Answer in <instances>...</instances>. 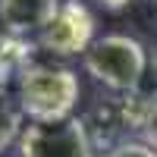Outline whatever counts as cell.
Masks as SVG:
<instances>
[{"instance_id": "6da1fadb", "label": "cell", "mask_w": 157, "mask_h": 157, "mask_svg": "<svg viewBox=\"0 0 157 157\" xmlns=\"http://www.w3.org/2000/svg\"><path fill=\"white\" fill-rule=\"evenodd\" d=\"M82 85L78 75L66 66H22L16 78V101L32 123H57L69 120L78 104Z\"/></svg>"}, {"instance_id": "7a4b0ae2", "label": "cell", "mask_w": 157, "mask_h": 157, "mask_svg": "<svg viewBox=\"0 0 157 157\" xmlns=\"http://www.w3.org/2000/svg\"><path fill=\"white\" fill-rule=\"evenodd\" d=\"M85 69L116 94H129L148 72V50L132 35H104L85 50Z\"/></svg>"}, {"instance_id": "3957f363", "label": "cell", "mask_w": 157, "mask_h": 157, "mask_svg": "<svg viewBox=\"0 0 157 157\" xmlns=\"http://www.w3.org/2000/svg\"><path fill=\"white\" fill-rule=\"evenodd\" d=\"M19 157H94V141L78 116L32 123L19 135Z\"/></svg>"}, {"instance_id": "277c9868", "label": "cell", "mask_w": 157, "mask_h": 157, "mask_svg": "<svg viewBox=\"0 0 157 157\" xmlns=\"http://www.w3.org/2000/svg\"><path fill=\"white\" fill-rule=\"evenodd\" d=\"M148 104H151V98H138L135 91L101 101L85 120L91 141H94V145H107V148H116V145H123V141H129L126 135L132 132V129H141Z\"/></svg>"}, {"instance_id": "5b68a950", "label": "cell", "mask_w": 157, "mask_h": 157, "mask_svg": "<svg viewBox=\"0 0 157 157\" xmlns=\"http://www.w3.org/2000/svg\"><path fill=\"white\" fill-rule=\"evenodd\" d=\"M38 44L54 57H72V54L85 57V50L94 44V16H91V10L82 0H63L54 22L38 35Z\"/></svg>"}, {"instance_id": "8992f818", "label": "cell", "mask_w": 157, "mask_h": 157, "mask_svg": "<svg viewBox=\"0 0 157 157\" xmlns=\"http://www.w3.org/2000/svg\"><path fill=\"white\" fill-rule=\"evenodd\" d=\"M63 0H0V29L6 35H41L54 16L60 13Z\"/></svg>"}, {"instance_id": "52a82bcc", "label": "cell", "mask_w": 157, "mask_h": 157, "mask_svg": "<svg viewBox=\"0 0 157 157\" xmlns=\"http://www.w3.org/2000/svg\"><path fill=\"white\" fill-rule=\"evenodd\" d=\"M22 107H19V101L10 94V88L6 91H0V151H6L13 141H19L22 135Z\"/></svg>"}, {"instance_id": "ba28073f", "label": "cell", "mask_w": 157, "mask_h": 157, "mask_svg": "<svg viewBox=\"0 0 157 157\" xmlns=\"http://www.w3.org/2000/svg\"><path fill=\"white\" fill-rule=\"evenodd\" d=\"M138 132H141V141L157 151V94H151V104H148V110H145V120H141Z\"/></svg>"}, {"instance_id": "9c48e42d", "label": "cell", "mask_w": 157, "mask_h": 157, "mask_svg": "<svg viewBox=\"0 0 157 157\" xmlns=\"http://www.w3.org/2000/svg\"><path fill=\"white\" fill-rule=\"evenodd\" d=\"M104 157H157V151L148 148L145 141H123V145L110 148Z\"/></svg>"}, {"instance_id": "30bf717a", "label": "cell", "mask_w": 157, "mask_h": 157, "mask_svg": "<svg viewBox=\"0 0 157 157\" xmlns=\"http://www.w3.org/2000/svg\"><path fill=\"white\" fill-rule=\"evenodd\" d=\"M98 3L104 10H123V6H129V0H98Z\"/></svg>"}, {"instance_id": "8fae6325", "label": "cell", "mask_w": 157, "mask_h": 157, "mask_svg": "<svg viewBox=\"0 0 157 157\" xmlns=\"http://www.w3.org/2000/svg\"><path fill=\"white\" fill-rule=\"evenodd\" d=\"M151 63H154V72H157V44H154V57H151Z\"/></svg>"}, {"instance_id": "7c38bea8", "label": "cell", "mask_w": 157, "mask_h": 157, "mask_svg": "<svg viewBox=\"0 0 157 157\" xmlns=\"http://www.w3.org/2000/svg\"><path fill=\"white\" fill-rule=\"evenodd\" d=\"M151 3H154V6H157V0H151Z\"/></svg>"}]
</instances>
